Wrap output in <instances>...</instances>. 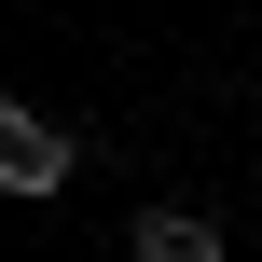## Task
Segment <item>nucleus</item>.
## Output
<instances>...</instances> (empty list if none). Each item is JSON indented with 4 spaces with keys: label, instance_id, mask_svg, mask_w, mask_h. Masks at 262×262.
I'll return each instance as SVG.
<instances>
[{
    "label": "nucleus",
    "instance_id": "f03ea898",
    "mask_svg": "<svg viewBox=\"0 0 262 262\" xmlns=\"http://www.w3.org/2000/svg\"><path fill=\"white\" fill-rule=\"evenodd\" d=\"M138 262H221V221L207 207H138Z\"/></svg>",
    "mask_w": 262,
    "mask_h": 262
},
{
    "label": "nucleus",
    "instance_id": "f257e3e1",
    "mask_svg": "<svg viewBox=\"0 0 262 262\" xmlns=\"http://www.w3.org/2000/svg\"><path fill=\"white\" fill-rule=\"evenodd\" d=\"M0 193H69V124H41L28 97H0Z\"/></svg>",
    "mask_w": 262,
    "mask_h": 262
}]
</instances>
